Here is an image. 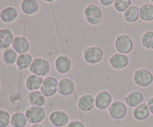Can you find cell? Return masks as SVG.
<instances>
[{
  "label": "cell",
  "instance_id": "20",
  "mask_svg": "<svg viewBox=\"0 0 153 127\" xmlns=\"http://www.w3.org/2000/svg\"><path fill=\"white\" fill-rule=\"evenodd\" d=\"M40 4L36 0H23L20 3V9L26 15H34L38 12Z\"/></svg>",
  "mask_w": 153,
  "mask_h": 127
},
{
  "label": "cell",
  "instance_id": "1",
  "mask_svg": "<svg viewBox=\"0 0 153 127\" xmlns=\"http://www.w3.org/2000/svg\"><path fill=\"white\" fill-rule=\"evenodd\" d=\"M51 70V64L47 59L40 57H37L33 60L29 67V71L31 74L37 76H46L49 75Z\"/></svg>",
  "mask_w": 153,
  "mask_h": 127
},
{
  "label": "cell",
  "instance_id": "35",
  "mask_svg": "<svg viewBox=\"0 0 153 127\" xmlns=\"http://www.w3.org/2000/svg\"><path fill=\"white\" fill-rule=\"evenodd\" d=\"M0 88H1V83H0Z\"/></svg>",
  "mask_w": 153,
  "mask_h": 127
},
{
  "label": "cell",
  "instance_id": "4",
  "mask_svg": "<svg viewBox=\"0 0 153 127\" xmlns=\"http://www.w3.org/2000/svg\"><path fill=\"white\" fill-rule=\"evenodd\" d=\"M25 116L28 123L31 124H39L46 118V111L43 107L30 106L25 111Z\"/></svg>",
  "mask_w": 153,
  "mask_h": 127
},
{
  "label": "cell",
  "instance_id": "19",
  "mask_svg": "<svg viewBox=\"0 0 153 127\" xmlns=\"http://www.w3.org/2000/svg\"><path fill=\"white\" fill-rule=\"evenodd\" d=\"M28 102L31 106L43 107L46 103V97L40 91H31L27 96Z\"/></svg>",
  "mask_w": 153,
  "mask_h": 127
},
{
  "label": "cell",
  "instance_id": "6",
  "mask_svg": "<svg viewBox=\"0 0 153 127\" xmlns=\"http://www.w3.org/2000/svg\"><path fill=\"white\" fill-rule=\"evenodd\" d=\"M133 80L138 87L146 88L153 82V75L149 70L140 68L136 70L133 75Z\"/></svg>",
  "mask_w": 153,
  "mask_h": 127
},
{
  "label": "cell",
  "instance_id": "32",
  "mask_svg": "<svg viewBox=\"0 0 153 127\" xmlns=\"http://www.w3.org/2000/svg\"><path fill=\"white\" fill-rule=\"evenodd\" d=\"M114 1V0H100V3L102 5L107 7V6H110L111 4H113Z\"/></svg>",
  "mask_w": 153,
  "mask_h": 127
},
{
  "label": "cell",
  "instance_id": "7",
  "mask_svg": "<svg viewBox=\"0 0 153 127\" xmlns=\"http://www.w3.org/2000/svg\"><path fill=\"white\" fill-rule=\"evenodd\" d=\"M49 120L52 125L55 127H64L70 123L68 114L62 110H55L51 112Z\"/></svg>",
  "mask_w": 153,
  "mask_h": 127
},
{
  "label": "cell",
  "instance_id": "11",
  "mask_svg": "<svg viewBox=\"0 0 153 127\" xmlns=\"http://www.w3.org/2000/svg\"><path fill=\"white\" fill-rule=\"evenodd\" d=\"M55 67L56 71L60 74H67L71 70V60L65 55H58L55 61Z\"/></svg>",
  "mask_w": 153,
  "mask_h": 127
},
{
  "label": "cell",
  "instance_id": "33",
  "mask_svg": "<svg viewBox=\"0 0 153 127\" xmlns=\"http://www.w3.org/2000/svg\"><path fill=\"white\" fill-rule=\"evenodd\" d=\"M147 105L148 107H149V111H150V113H152L153 114V97H150V98L148 100Z\"/></svg>",
  "mask_w": 153,
  "mask_h": 127
},
{
  "label": "cell",
  "instance_id": "28",
  "mask_svg": "<svg viewBox=\"0 0 153 127\" xmlns=\"http://www.w3.org/2000/svg\"><path fill=\"white\" fill-rule=\"evenodd\" d=\"M113 4L117 11L124 13L131 5V1L130 0H115Z\"/></svg>",
  "mask_w": 153,
  "mask_h": 127
},
{
  "label": "cell",
  "instance_id": "18",
  "mask_svg": "<svg viewBox=\"0 0 153 127\" xmlns=\"http://www.w3.org/2000/svg\"><path fill=\"white\" fill-rule=\"evenodd\" d=\"M43 79L41 76H37L34 74H31L25 79V88L30 92L31 91H38L40 89L43 85Z\"/></svg>",
  "mask_w": 153,
  "mask_h": 127
},
{
  "label": "cell",
  "instance_id": "10",
  "mask_svg": "<svg viewBox=\"0 0 153 127\" xmlns=\"http://www.w3.org/2000/svg\"><path fill=\"white\" fill-rule=\"evenodd\" d=\"M112 102L113 97L108 91H100L95 97V106L99 110H105L108 108Z\"/></svg>",
  "mask_w": 153,
  "mask_h": 127
},
{
  "label": "cell",
  "instance_id": "29",
  "mask_svg": "<svg viewBox=\"0 0 153 127\" xmlns=\"http://www.w3.org/2000/svg\"><path fill=\"white\" fill-rule=\"evenodd\" d=\"M58 86V81L55 77L47 76L43 79V85L41 87L47 89H57Z\"/></svg>",
  "mask_w": 153,
  "mask_h": 127
},
{
  "label": "cell",
  "instance_id": "26",
  "mask_svg": "<svg viewBox=\"0 0 153 127\" xmlns=\"http://www.w3.org/2000/svg\"><path fill=\"white\" fill-rule=\"evenodd\" d=\"M27 123L25 114L21 112H15L10 117V125L13 127H25Z\"/></svg>",
  "mask_w": 153,
  "mask_h": 127
},
{
  "label": "cell",
  "instance_id": "30",
  "mask_svg": "<svg viewBox=\"0 0 153 127\" xmlns=\"http://www.w3.org/2000/svg\"><path fill=\"white\" fill-rule=\"evenodd\" d=\"M10 115L4 109H0V127H7L10 124Z\"/></svg>",
  "mask_w": 153,
  "mask_h": 127
},
{
  "label": "cell",
  "instance_id": "17",
  "mask_svg": "<svg viewBox=\"0 0 153 127\" xmlns=\"http://www.w3.org/2000/svg\"><path fill=\"white\" fill-rule=\"evenodd\" d=\"M124 100H125L127 105L129 106L130 108H134L137 106L143 103L144 96L140 91H132L124 97Z\"/></svg>",
  "mask_w": 153,
  "mask_h": 127
},
{
  "label": "cell",
  "instance_id": "3",
  "mask_svg": "<svg viewBox=\"0 0 153 127\" xmlns=\"http://www.w3.org/2000/svg\"><path fill=\"white\" fill-rule=\"evenodd\" d=\"M84 16L87 22L91 25H98L102 20V9L96 4H88L84 10Z\"/></svg>",
  "mask_w": 153,
  "mask_h": 127
},
{
  "label": "cell",
  "instance_id": "21",
  "mask_svg": "<svg viewBox=\"0 0 153 127\" xmlns=\"http://www.w3.org/2000/svg\"><path fill=\"white\" fill-rule=\"evenodd\" d=\"M133 117L135 120L139 121L144 120L150 114V111L147 105V103H142L140 105L134 108L132 112Z\"/></svg>",
  "mask_w": 153,
  "mask_h": 127
},
{
  "label": "cell",
  "instance_id": "2",
  "mask_svg": "<svg viewBox=\"0 0 153 127\" xmlns=\"http://www.w3.org/2000/svg\"><path fill=\"white\" fill-rule=\"evenodd\" d=\"M83 58L88 64H97L104 58V51L97 46H88L83 50Z\"/></svg>",
  "mask_w": 153,
  "mask_h": 127
},
{
  "label": "cell",
  "instance_id": "16",
  "mask_svg": "<svg viewBox=\"0 0 153 127\" xmlns=\"http://www.w3.org/2000/svg\"><path fill=\"white\" fill-rule=\"evenodd\" d=\"M13 31L9 28H1L0 29V50L10 48L14 39Z\"/></svg>",
  "mask_w": 153,
  "mask_h": 127
},
{
  "label": "cell",
  "instance_id": "34",
  "mask_svg": "<svg viewBox=\"0 0 153 127\" xmlns=\"http://www.w3.org/2000/svg\"><path fill=\"white\" fill-rule=\"evenodd\" d=\"M30 127H44L43 125H41V124H33V125H31Z\"/></svg>",
  "mask_w": 153,
  "mask_h": 127
},
{
  "label": "cell",
  "instance_id": "13",
  "mask_svg": "<svg viewBox=\"0 0 153 127\" xmlns=\"http://www.w3.org/2000/svg\"><path fill=\"white\" fill-rule=\"evenodd\" d=\"M76 89V85L74 82L68 78L61 79L58 82V92L61 96H69L73 94Z\"/></svg>",
  "mask_w": 153,
  "mask_h": 127
},
{
  "label": "cell",
  "instance_id": "22",
  "mask_svg": "<svg viewBox=\"0 0 153 127\" xmlns=\"http://www.w3.org/2000/svg\"><path fill=\"white\" fill-rule=\"evenodd\" d=\"M140 19L144 22H151L153 20V4L145 3L139 7Z\"/></svg>",
  "mask_w": 153,
  "mask_h": 127
},
{
  "label": "cell",
  "instance_id": "31",
  "mask_svg": "<svg viewBox=\"0 0 153 127\" xmlns=\"http://www.w3.org/2000/svg\"><path fill=\"white\" fill-rule=\"evenodd\" d=\"M67 127H85L83 123L81 122L80 120H73L70 121Z\"/></svg>",
  "mask_w": 153,
  "mask_h": 127
},
{
  "label": "cell",
  "instance_id": "5",
  "mask_svg": "<svg viewBox=\"0 0 153 127\" xmlns=\"http://www.w3.org/2000/svg\"><path fill=\"white\" fill-rule=\"evenodd\" d=\"M114 46L116 50L119 53L127 55L132 50L134 43L129 35L126 34H122L118 35L115 39Z\"/></svg>",
  "mask_w": 153,
  "mask_h": 127
},
{
  "label": "cell",
  "instance_id": "15",
  "mask_svg": "<svg viewBox=\"0 0 153 127\" xmlns=\"http://www.w3.org/2000/svg\"><path fill=\"white\" fill-rule=\"evenodd\" d=\"M19 16L17 9L13 6H7L0 12V19L4 23H11L14 22Z\"/></svg>",
  "mask_w": 153,
  "mask_h": 127
},
{
  "label": "cell",
  "instance_id": "12",
  "mask_svg": "<svg viewBox=\"0 0 153 127\" xmlns=\"http://www.w3.org/2000/svg\"><path fill=\"white\" fill-rule=\"evenodd\" d=\"M11 47L19 55L28 53L30 49V43L23 36H16L12 43Z\"/></svg>",
  "mask_w": 153,
  "mask_h": 127
},
{
  "label": "cell",
  "instance_id": "14",
  "mask_svg": "<svg viewBox=\"0 0 153 127\" xmlns=\"http://www.w3.org/2000/svg\"><path fill=\"white\" fill-rule=\"evenodd\" d=\"M94 106H95V97L92 94H84L78 100V108L82 111H91V110H93Z\"/></svg>",
  "mask_w": 153,
  "mask_h": 127
},
{
  "label": "cell",
  "instance_id": "8",
  "mask_svg": "<svg viewBox=\"0 0 153 127\" xmlns=\"http://www.w3.org/2000/svg\"><path fill=\"white\" fill-rule=\"evenodd\" d=\"M129 57L125 54L116 53L113 54L109 58V64L113 69L120 70L125 69L129 64Z\"/></svg>",
  "mask_w": 153,
  "mask_h": 127
},
{
  "label": "cell",
  "instance_id": "24",
  "mask_svg": "<svg viewBox=\"0 0 153 127\" xmlns=\"http://www.w3.org/2000/svg\"><path fill=\"white\" fill-rule=\"evenodd\" d=\"M17 58L18 54L15 52V50L12 47L4 49L1 53V60L6 65L11 66L16 64Z\"/></svg>",
  "mask_w": 153,
  "mask_h": 127
},
{
  "label": "cell",
  "instance_id": "9",
  "mask_svg": "<svg viewBox=\"0 0 153 127\" xmlns=\"http://www.w3.org/2000/svg\"><path fill=\"white\" fill-rule=\"evenodd\" d=\"M108 113L110 116L114 120H123L127 114V108L126 105L121 101H113L108 108Z\"/></svg>",
  "mask_w": 153,
  "mask_h": 127
},
{
  "label": "cell",
  "instance_id": "27",
  "mask_svg": "<svg viewBox=\"0 0 153 127\" xmlns=\"http://www.w3.org/2000/svg\"><path fill=\"white\" fill-rule=\"evenodd\" d=\"M141 44L148 49H153V31H147L141 36Z\"/></svg>",
  "mask_w": 153,
  "mask_h": 127
},
{
  "label": "cell",
  "instance_id": "36",
  "mask_svg": "<svg viewBox=\"0 0 153 127\" xmlns=\"http://www.w3.org/2000/svg\"><path fill=\"white\" fill-rule=\"evenodd\" d=\"M152 1V2H153V0H152V1Z\"/></svg>",
  "mask_w": 153,
  "mask_h": 127
},
{
  "label": "cell",
  "instance_id": "25",
  "mask_svg": "<svg viewBox=\"0 0 153 127\" xmlns=\"http://www.w3.org/2000/svg\"><path fill=\"white\" fill-rule=\"evenodd\" d=\"M32 55H30L29 53L21 54L18 55L17 60L16 62V66L19 70H24L29 68L31 63L33 61Z\"/></svg>",
  "mask_w": 153,
  "mask_h": 127
},
{
  "label": "cell",
  "instance_id": "23",
  "mask_svg": "<svg viewBox=\"0 0 153 127\" xmlns=\"http://www.w3.org/2000/svg\"><path fill=\"white\" fill-rule=\"evenodd\" d=\"M123 19L128 23H134L137 22L140 18L139 16V7L137 6L131 4L123 13Z\"/></svg>",
  "mask_w": 153,
  "mask_h": 127
}]
</instances>
